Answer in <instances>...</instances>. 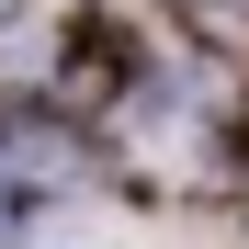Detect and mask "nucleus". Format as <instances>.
<instances>
[{
	"label": "nucleus",
	"instance_id": "1",
	"mask_svg": "<svg viewBox=\"0 0 249 249\" xmlns=\"http://www.w3.org/2000/svg\"><path fill=\"white\" fill-rule=\"evenodd\" d=\"M0 215H12V181H0Z\"/></svg>",
	"mask_w": 249,
	"mask_h": 249
}]
</instances>
